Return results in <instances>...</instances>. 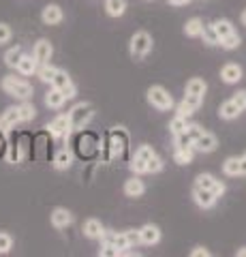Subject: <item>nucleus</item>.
Segmentation results:
<instances>
[{
	"instance_id": "obj_38",
	"label": "nucleus",
	"mask_w": 246,
	"mask_h": 257,
	"mask_svg": "<svg viewBox=\"0 0 246 257\" xmlns=\"http://www.w3.org/2000/svg\"><path fill=\"white\" fill-rule=\"evenodd\" d=\"M161 170H163V161L158 159L156 155L150 157V159L146 161V172H148V174H156V172H161Z\"/></svg>"
},
{
	"instance_id": "obj_53",
	"label": "nucleus",
	"mask_w": 246,
	"mask_h": 257,
	"mask_svg": "<svg viewBox=\"0 0 246 257\" xmlns=\"http://www.w3.org/2000/svg\"><path fill=\"white\" fill-rule=\"evenodd\" d=\"M169 3H171V5H178V7H180V5H188L190 0H169Z\"/></svg>"
},
{
	"instance_id": "obj_8",
	"label": "nucleus",
	"mask_w": 246,
	"mask_h": 257,
	"mask_svg": "<svg viewBox=\"0 0 246 257\" xmlns=\"http://www.w3.org/2000/svg\"><path fill=\"white\" fill-rule=\"evenodd\" d=\"M47 128H50V135H54V138H69V133H71L69 114H67V116H58Z\"/></svg>"
},
{
	"instance_id": "obj_18",
	"label": "nucleus",
	"mask_w": 246,
	"mask_h": 257,
	"mask_svg": "<svg viewBox=\"0 0 246 257\" xmlns=\"http://www.w3.org/2000/svg\"><path fill=\"white\" fill-rule=\"evenodd\" d=\"M37 64L39 62L33 58V56H22V60L18 62L15 69H18L22 75H33V73H37Z\"/></svg>"
},
{
	"instance_id": "obj_25",
	"label": "nucleus",
	"mask_w": 246,
	"mask_h": 257,
	"mask_svg": "<svg viewBox=\"0 0 246 257\" xmlns=\"http://www.w3.org/2000/svg\"><path fill=\"white\" fill-rule=\"evenodd\" d=\"M186 94L203 96V94H205V82H203V79H199V77L188 79V84H186Z\"/></svg>"
},
{
	"instance_id": "obj_2",
	"label": "nucleus",
	"mask_w": 246,
	"mask_h": 257,
	"mask_svg": "<svg viewBox=\"0 0 246 257\" xmlns=\"http://www.w3.org/2000/svg\"><path fill=\"white\" fill-rule=\"evenodd\" d=\"M94 116V107L90 103H77V105L69 111V120H71V128H77V131H82L92 120Z\"/></svg>"
},
{
	"instance_id": "obj_34",
	"label": "nucleus",
	"mask_w": 246,
	"mask_h": 257,
	"mask_svg": "<svg viewBox=\"0 0 246 257\" xmlns=\"http://www.w3.org/2000/svg\"><path fill=\"white\" fill-rule=\"evenodd\" d=\"M112 244L118 248V251H120V255L126 251V248H131V244H129V238H126V234L124 231H120V234H114V240H112Z\"/></svg>"
},
{
	"instance_id": "obj_3",
	"label": "nucleus",
	"mask_w": 246,
	"mask_h": 257,
	"mask_svg": "<svg viewBox=\"0 0 246 257\" xmlns=\"http://www.w3.org/2000/svg\"><path fill=\"white\" fill-rule=\"evenodd\" d=\"M105 140L109 144V150H112V157H124L126 148H129V135H126L124 128H114V131L105 133Z\"/></svg>"
},
{
	"instance_id": "obj_41",
	"label": "nucleus",
	"mask_w": 246,
	"mask_h": 257,
	"mask_svg": "<svg viewBox=\"0 0 246 257\" xmlns=\"http://www.w3.org/2000/svg\"><path fill=\"white\" fill-rule=\"evenodd\" d=\"M13 246V238L9 234H0V253H9Z\"/></svg>"
},
{
	"instance_id": "obj_17",
	"label": "nucleus",
	"mask_w": 246,
	"mask_h": 257,
	"mask_svg": "<svg viewBox=\"0 0 246 257\" xmlns=\"http://www.w3.org/2000/svg\"><path fill=\"white\" fill-rule=\"evenodd\" d=\"M144 191H146V187L139 178H131L124 182V193L129 197H139V195H144Z\"/></svg>"
},
{
	"instance_id": "obj_31",
	"label": "nucleus",
	"mask_w": 246,
	"mask_h": 257,
	"mask_svg": "<svg viewBox=\"0 0 246 257\" xmlns=\"http://www.w3.org/2000/svg\"><path fill=\"white\" fill-rule=\"evenodd\" d=\"M193 148V138L186 133V131H182L176 135V150H190Z\"/></svg>"
},
{
	"instance_id": "obj_21",
	"label": "nucleus",
	"mask_w": 246,
	"mask_h": 257,
	"mask_svg": "<svg viewBox=\"0 0 246 257\" xmlns=\"http://www.w3.org/2000/svg\"><path fill=\"white\" fill-rule=\"evenodd\" d=\"M71 163H73V155L69 150H60L56 157H54V167L56 170H69Z\"/></svg>"
},
{
	"instance_id": "obj_39",
	"label": "nucleus",
	"mask_w": 246,
	"mask_h": 257,
	"mask_svg": "<svg viewBox=\"0 0 246 257\" xmlns=\"http://www.w3.org/2000/svg\"><path fill=\"white\" fill-rule=\"evenodd\" d=\"M193 161V148L190 150H176V163L178 165H188Z\"/></svg>"
},
{
	"instance_id": "obj_42",
	"label": "nucleus",
	"mask_w": 246,
	"mask_h": 257,
	"mask_svg": "<svg viewBox=\"0 0 246 257\" xmlns=\"http://www.w3.org/2000/svg\"><path fill=\"white\" fill-rule=\"evenodd\" d=\"M135 157L141 161H148L150 157H154V150H152V146H139L137 152H135Z\"/></svg>"
},
{
	"instance_id": "obj_33",
	"label": "nucleus",
	"mask_w": 246,
	"mask_h": 257,
	"mask_svg": "<svg viewBox=\"0 0 246 257\" xmlns=\"http://www.w3.org/2000/svg\"><path fill=\"white\" fill-rule=\"evenodd\" d=\"M223 172L227 176H240V159H235V157L227 159L223 163Z\"/></svg>"
},
{
	"instance_id": "obj_36",
	"label": "nucleus",
	"mask_w": 246,
	"mask_h": 257,
	"mask_svg": "<svg viewBox=\"0 0 246 257\" xmlns=\"http://www.w3.org/2000/svg\"><path fill=\"white\" fill-rule=\"evenodd\" d=\"M186 126H188V122H186V118L184 116H176L171 120V124H169V128H171V133L173 135H178V133H182V131H186Z\"/></svg>"
},
{
	"instance_id": "obj_4",
	"label": "nucleus",
	"mask_w": 246,
	"mask_h": 257,
	"mask_svg": "<svg viewBox=\"0 0 246 257\" xmlns=\"http://www.w3.org/2000/svg\"><path fill=\"white\" fill-rule=\"evenodd\" d=\"M3 90L7 94H11V96L24 99V101L33 96V86L26 84V82H22V79H18V77H5L3 79Z\"/></svg>"
},
{
	"instance_id": "obj_50",
	"label": "nucleus",
	"mask_w": 246,
	"mask_h": 257,
	"mask_svg": "<svg viewBox=\"0 0 246 257\" xmlns=\"http://www.w3.org/2000/svg\"><path fill=\"white\" fill-rule=\"evenodd\" d=\"M60 92L65 94V99H73V96H75V86H73V82H71L67 88H62Z\"/></svg>"
},
{
	"instance_id": "obj_48",
	"label": "nucleus",
	"mask_w": 246,
	"mask_h": 257,
	"mask_svg": "<svg viewBox=\"0 0 246 257\" xmlns=\"http://www.w3.org/2000/svg\"><path fill=\"white\" fill-rule=\"evenodd\" d=\"M195 114V111L193 109H190L188 105H186V103L184 101H182L180 103V105H178V116H184V118H188V116H193Z\"/></svg>"
},
{
	"instance_id": "obj_11",
	"label": "nucleus",
	"mask_w": 246,
	"mask_h": 257,
	"mask_svg": "<svg viewBox=\"0 0 246 257\" xmlns=\"http://www.w3.org/2000/svg\"><path fill=\"white\" fill-rule=\"evenodd\" d=\"M139 231V240L144 244H156L158 240H161V231H158L156 225H144Z\"/></svg>"
},
{
	"instance_id": "obj_44",
	"label": "nucleus",
	"mask_w": 246,
	"mask_h": 257,
	"mask_svg": "<svg viewBox=\"0 0 246 257\" xmlns=\"http://www.w3.org/2000/svg\"><path fill=\"white\" fill-rule=\"evenodd\" d=\"M131 170H133L135 174H148V172H146V161H141V159L135 157V159L131 161Z\"/></svg>"
},
{
	"instance_id": "obj_30",
	"label": "nucleus",
	"mask_w": 246,
	"mask_h": 257,
	"mask_svg": "<svg viewBox=\"0 0 246 257\" xmlns=\"http://www.w3.org/2000/svg\"><path fill=\"white\" fill-rule=\"evenodd\" d=\"M71 84V77L65 73V71H56V75L52 77V88H58V90H62V88H67Z\"/></svg>"
},
{
	"instance_id": "obj_10",
	"label": "nucleus",
	"mask_w": 246,
	"mask_h": 257,
	"mask_svg": "<svg viewBox=\"0 0 246 257\" xmlns=\"http://www.w3.org/2000/svg\"><path fill=\"white\" fill-rule=\"evenodd\" d=\"M193 148L199 150V152H212V150H216V138H214L212 133H205L203 131L199 138L193 142Z\"/></svg>"
},
{
	"instance_id": "obj_1",
	"label": "nucleus",
	"mask_w": 246,
	"mask_h": 257,
	"mask_svg": "<svg viewBox=\"0 0 246 257\" xmlns=\"http://www.w3.org/2000/svg\"><path fill=\"white\" fill-rule=\"evenodd\" d=\"M73 148H75V152L79 157L88 161L99 152V140H97V135H92L88 131H82V133H77V138L73 140Z\"/></svg>"
},
{
	"instance_id": "obj_5",
	"label": "nucleus",
	"mask_w": 246,
	"mask_h": 257,
	"mask_svg": "<svg viewBox=\"0 0 246 257\" xmlns=\"http://www.w3.org/2000/svg\"><path fill=\"white\" fill-rule=\"evenodd\" d=\"M150 50H152V37L144 30L135 32L133 39H131V56L133 58H144Z\"/></svg>"
},
{
	"instance_id": "obj_16",
	"label": "nucleus",
	"mask_w": 246,
	"mask_h": 257,
	"mask_svg": "<svg viewBox=\"0 0 246 257\" xmlns=\"http://www.w3.org/2000/svg\"><path fill=\"white\" fill-rule=\"evenodd\" d=\"M43 22L45 24H60L62 22V9L58 5H47L43 9Z\"/></svg>"
},
{
	"instance_id": "obj_26",
	"label": "nucleus",
	"mask_w": 246,
	"mask_h": 257,
	"mask_svg": "<svg viewBox=\"0 0 246 257\" xmlns=\"http://www.w3.org/2000/svg\"><path fill=\"white\" fill-rule=\"evenodd\" d=\"M56 71H58L56 67H50V64L45 62V64H41V67L37 69V75L41 77V82H45V84H52V77L56 75Z\"/></svg>"
},
{
	"instance_id": "obj_22",
	"label": "nucleus",
	"mask_w": 246,
	"mask_h": 257,
	"mask_svg": "<svg viewBox=\"0 0 246 257\" xmlns=\"http://www.w3.org/2000/svg\"><path fill=\"white\" fill-rule=\"evenodd\" d=\"M240 114H242V111L233 103V99H229V101H225L223 105H220V116H223L225 120H233V118H237Z\"/></svg>"
},
{
	"instance_id": "obj_46",
	"label": "nucleus",
	"mask_w": 246,
	"mask_h": 257,
	"mask_svg": "<svg viewBox=\"0 0 246 257\" xmlns=\"http://www.w3.org/2000/svg\"><path fill=\"white\" fill-rule=\"evenodd\" d=\"M9 39H11V28L7 24H0V45L7 43Z\"/></svg>"
},
{
	"instance_id": "obj_19",
	"label": "nucleus",
	"mask_w": 246,
	"mask_h": 257,
	"mask_svg": "<svg viewBox=\"0 0 246 257\" xmlns=\"http://www.w3.org/2000/svg\"><path fill=\"white\" fill-rule=\"evenodd\" d=\"M65 101H67V99H65V94H62L58 88H52V90L45 94V105H47V107L58 109V107H62V103H65Z\"/></svg>"
},
{
	"instance_id": "obj_56",
	"label": "nucleus",
	"mask_w": 246,
	"mask_h": 257,
	"mask_svg": "<svg viewBox=\"0 0 246 257\" xmlns=\"http://www.w3.org/2000/svg\"><path fill=\"white\" fill-rule=\"evenodd\" d=\"M3 148H5V140H3V138H0V150H3Z\"/></svg>"
},
{
	"instance_id": "obj_45",
	"label": "nucleus",
	"mask_w": 246,
	"mask_h": 257,
	"mask_svg": "<svg viewBox=\"0 0 246 257\" xmlns=\"http://www.w3.org/2000/svg\"><path fill=\"white\" fill-rule=\"evenodd\" d=\"M233 103L237 107H240V111L246 109V90H240V92H235L233 94Z\"/></svg>"
},
{
	"instance_id": "obj_28",
	"label": "nucleus",
	"mask_w": 246,
	"mask_h": 257,
	"mask_svg": "<svg viewBox=\"0 0 246 257\" xmlns=\"http://www.w3.org/2000/svg\"><path fill=\"white\" fill-rule=\"evenodd\" d=\"M212 26H214V30H216L218 39H223V37H227V35H231V32H235V30H233V26H231V22H227V20L214 22Z\"/></svg>"
},
{
	"instance_id": "obj_52",
	"label": "nucleus",
	"mask_w": 246,
	"mask_h": 257,
	"mask_svg": "<svg viewBox=\"0 0 246 257\" xmlns=\"http://www.w3.org/2000/svg\"><path fill=\"white\" fill-rule=\"evenodd\" d=\"M240 174L246 176V152H244V157L240 159Z\"/></svg>"
},
{
	"instance_id": "obj_37",
	"label": "nucleus",
	"mask_w": 246,
	"mask_h": 257,
	"mask_svg": "<svg viewBox=\"0 0 246 257\" xmlns=\"http://www.w3.org/2000/svg\"><path fill=\"white\" fill-rule=\"evenodd\" d=\"M237 45H240V37H237L235 32H231V35L220 39V47H225V50H235Z\"/></svg>"
},
{
	"instance_id": "obj_29",
	"label": "nucleus",
	"mask_w": 246,
	"mask_h": 257,
	"mask_svg": "<svg viewBox=\"0 0 246 257\" xmlns=\"http://www.w3.org/2000/svg\"><path fill=\"white\" fill-rule=\"evenodd\" d=\"M22 56H24L22 47H13V50H9V52L5 54V62H7V67H18V62L22 60Z\"/></svg>"
},
{
	"instance_id": "obj_15",
	"label": "nucleus",
	"mask_w": 246,
	"mask_h": 257,
	"mask_svg": "<svg viewBox=\"0 0 246 257\" xmlns=\"http://www.w3.org/2000/svg\"><path fill=\"white\" fill-rule=\"evenodd\" d=\"M52 223L56 225V227H67V225L73 223V214H71L67 208H56V210L52 212Z\"/></svg>"
},
{
	"instance_id": "obj_13",
	"label": "nucleus",
	"mask_w": 246,
	"mask_h": 257,
	"mask_svg": "<svg viewBox=\"0 0 246 257\" xmlns=\"http://www.w3.org/2000/svg\"><path fill=\"white\" fill-rule=\"evenodd\" d=\"M18 122H22L18 107H9L3 114V118H0V131H9V128H13Z\"/></svg>"
},
{
	"instance_id": "obj_7",
	"label": "nucleus",
	"mask_w": 246,
	"mask_h": 257,
	"mask_svg": "<svg viewBox=\"0 0 246 257\" xmlns=\"http://www.w3.org/2000/svg\"><path fill=\"white\" fill-rule=\"evenodd\" d=\"M195 187L208 189V191H212L216 197H220V195H223V193H225V184H223V182H218V180L214 178L212 174H199V176H197Z\"/></svg>"
},
{
	"instance_id": "obj_55",
	"label": "nucleus",
	"mask_w": 246,
	"mask_h": 257,
	"mask_svg": "<svg viewBox=\"0 0 246 257\" xmlns=\"http://www.w3.org/2000/svg\"><path fill=\"white\" fill-rule=\"evenodd\" d=\"M242 24H244V26H246V9L242 11Z\"/></svg>"
},
{
	"instance_id": "obj_32",
	"label": "nucleus",
	"mask_w": 246,
	"mask_h": 257,
	"mask_svg": "<svg viewBox=\"0 0 246 257\" xmlns=\"http://www.w3.org/2000/svg\"><path fill=\"white\" fill-rule=\"evenodd\" d=\"M9 161L11 163H20L22 161V148H20V140L18 138H13L11 140V144H9Z\"/></svg>"
},
{
	"instance_id": "obj_12",
	"label": "nucleus",
	"mask_w": 246,
	"mask_h": 257,
	"mask_svg": "<svg viewBox=\"0 0 246 257\" xmlns=\"http://www.w3.org/2000/svg\"><path fill=\"white\" fill-rule=\"evenodd\" d=\"M33 58L39 62V64H45L47 60L52 58V45L50 41H45V39H41L37 45H35V52H33Z\"/></svg>"
},
{
	"instance_id": "obj_51",
	"label": "nucleus",
	"mask_w": 246,
	"mask_h": 257,
	"mask_svg": "<svg viewBox=\"0 0 246 257\" xmlns=\"http://www.w3.org/2000/svg\"><path fill=\"white\" fill-rule=\"evenodd\" d=\"M210 255V251L208 248H203V246H197L193 253H190V257H208Z\"/></svg>"
},
{
	"instance_id": "obj_35",
	"label": "nucleus",
	"mask_w": 246,
	"mask_h": 257,
	"mask_svg": "<svg viewBox=\"0 0 246 257\" xmlns=\"http://www.w3.org/2000/svg\"><path fill=\"white\" fill-rule=\"evenodd\" d=\"M18 111H20V120H22V122H26V120H33L35 114H37V109L30 105V103H22V105L18 107Z\"/></svg>"
},
{
	"instance_id": "obj_6",
	"label": "nucleus",
	"mask_w": 246,
	"mask_h": 257,
	"mask_svg": "<svg viewBox=\"0 0 246 257\" xmlns=\"http://www.w3.org/2000/svg\"><path fill=\"white\" fill-rule=\"evenodd\" d=\"M148 101H150V105H154L156 109H169L173 105V99H171V94L165 90V88L161 86H152L148 90Z\"/></svg>"
},
{
	"instance_id": "obj_47",
	"label": "nucleus",
	"mask_w": 246,
	"mask_h": 257,
	"mask_svg": "<svg viewBox=\"0 0 246 257\" xmlns=\"http://www.w3.org/2000/svg\"><path fill=\"white\" fill-rule=\"evenodd\" d=\"M186 133H188L190 138H193V142H195V140H197V138H199V135L203 133V128H201L199 124H188V126H186Z\"/></svg>"
},
{
	"instance_id": "obj_24",
	"label": "nucleus",
	"mask_w": 246,
	"mask_h": 257,
	"mask_svg": "<svg viewBox=\"0 0 246 257\" xmlns=\"http://www.w3.org/2000/svg\"><path fill=\"white\" fill-rule=\"evenodd\" d=\"M201 30H203V22L199 18H193L186 22L184 26V35L186 37H201Z\"/></svg>"
},
{
	"instance_id": "obj_49",
	"label": "nucleus",
	"mask_w": 246,
	"mask_h": 257,
	"mask_svg": "<svg viewBox=\"0 0 246 257\" xmlns=\"http://www.w3.org/2000/svg\"><path fill=\"white\" fill-rule=\"evenodd\" d=\"M124 234H126V238H129V244H131V246L137 244V242H141V240H139V231L129 229V231H124Z\"/></svg>"
},
{
	"instance_id": "obj_27",
	"label": "nucleus",
	"mask_w": 246,
	"mask_h": 257,
	"mask_svg": "<svg viewBox=\"0 0 246 257\" xmlns=\"http://www.w3.org/2000/svg\"><path fill=\"white\" fill-rule=\"evenodd\" d=\"M201 37H203V43H208V45H220V39H218V35H216V30H214L212 24H210V26H203Z\"/></svg>"
},
{
	"instance_id": "obj_23",
	"label": "nucleus",
	"mask_w": 246,
	"mask_h": 257,
	"mask_svg": "<svg viewBox=\"0 0 246 257\" xmlns=\"http://www.w3.org/2000/svg\"><path fill=\"white\" fill-rule=\"evenodd\" d=\"M105 9L112 18H120V15H124V11H126V0H107Z\"/></svg>"
},
{
	"instance_id": "obj_43",
	"label": "nucleus",
	"mask_w": 246,
	"mask_h": 257,
	"mask_svg": "<svg viewBox=\"0 0 246 257\" xmlns=\"http://www.w3.org/2000/svg\"><path fill=\"white\" fill-rule=\"evenodd\" d=\"M99 255H103V257H118V255H120V251H118L114 244H103L99 248Z\"/></svg>"
},
{
	"instance_id": "obj_20",
	"label": "nucleus",
	"mask_w": 246,
	"mask_h": 257,
	"mask_svg": "<svg viewBox=\"0 0 246 257\" xmlns=\"http://www.w3.org/2000/svg\"><path fill=\"white\" fill-rule=\"evenodd\" d=\"M103 231H105V229H103L101 221H97V219H88L84 223V234L88 238H101Z\"/></svg>"
},
{
	"instance_id": "obj_9",
	"label": "nucleus",
	"mask_w": 246,
	"mask_h": 257,
	"mask_svg": "<svg viewBox=\"0 0 246 257\" xmlns=\"http://www.w3.org/2000/svg\"><path fill=\"white\" fill-rule=\"evenodd\" d=\"M193 197H195L197 206H201V208H212L214 204H216V199H218L212 191L201 189V187H195V189H193Z\"/></svg>"
},
{
	"instance_id": "obj_14",
	"label": "nucleus",
	"mask_w": 246,
	"mask_h": 257,
	"mask_svg": "<svg viewBox=\"0 0 246 257\" xmlns=\"http://www.w3.org/2000/svg\"><path fill=\"white\" fill-rule=\"evenodd\" d=\"M220 77H223L225 84H237L242 79V69L237 64H225L223 71H220Z\"/></svg>"
},
{
	"instance_id": "obj_54",
	"label": "nucleus",
	"mask_w": 246,
	"mask_h": 257,
	"mask_svg": "<svg viewBox=\"0 0 246 257\" xmlns=\"http://www.w3.org/2000/svg\"><path fill=\"white\" fill-rule=\"evenodd\" d=\"M237 257H246V246H242V248H237V253H235Z\"/></svg>"
},
{
	"instance_id": "obj_40",
	"label": "nucleus",
	"mask_w": 246,
	"mask_h": 257,
	"mask_svg": "<svg viewBox=\"0 0 246 257\" xmlns=\"http://www.w3.org/2000/svg\"><path fill=\"white\" fill-rule=\"evenodd\" d=\"M201 99H203V96H197V94H186L184 96V103H186V105L190 107V109H199V105H201Z\"/></svg>"
}]
</instances>
